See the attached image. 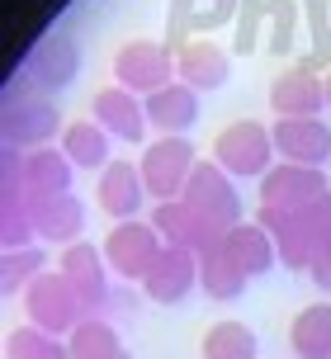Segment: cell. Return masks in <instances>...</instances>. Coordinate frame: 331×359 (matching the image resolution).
I'll list each match as a JSON object with an SVG mask.
<instances>
[{
  "instance_id": "1",
  "label": "cell",
  "mask_w": 331,
  "mask_h": 359,
  "mask_svg": "<svg viewBox=\"0 0 331 359\" xmlns=\"http://www.w3.org/2000/svg\"><path fill=\"white\" fill-rule=\"evenodd\" d=\"M67 118L57 114L53 95L19 72L15 90L5 95V151H34V147H53V137H62Z\"/></svg>"
},
{
  "instance_id": "2",
  "label": "cell",
  "mask_w": 331,
  "mask_h": 359,
  "mask_svg": "<svg viewBox=\"0 0 331 359\" xmlns=\"http://www.w3.org/2000/svg\"><path fill=\"white\" fill-rule=\"evenodd\" d=\"M213 161L227 170L232 180H265L275 156V137H270V123H256V118H232L227 128H218L213 137Z\"/></svg>"
},
{
  "instance_id": "3",
  "label": "cell",
  "mask_w": 331,
  "mask_h": 359,
  "mask_svg": "<svg viewBox=\"0 0 331 359\" xmlns=\"http://www.w3.org/2000/svg\"><path fill=\"white\" fill-rule=\"evenodd\" d=\"M24 317H29L38 331L67 341L76 326H81V317H90V312H86V303H81V293L72 288V279L53 265L24 288Z\"/></svg>"
},
{
  "instance_id": "4",
  "label": "cell",
  "mask_w": 331,
  "mask_h": 359,
  "mask_svg": "<svg viewBox=\"0 0 331 359\" xmlns=\"http://www.w3.org/2000/svg\"><path fill=\"white\" fill-rule=\"evenodd\" d=\"M76 165L62 147H34V151H5V189H19L24 198L72 194Z\"/></svg>"
},
{
  "instance_id": "5",
  "label": "cell",
  "mask_w": 331,
  "mask_h": 359,
  "mask_svg": "<svg viewBox=\"0 0 331 359\" xmlns=\"http://www.w3.org/2000/svg\"><path fill=\"white\" fill-rule=\"evenodd\" d=\"M161 251H166V241L147 217L114 222L109 236H104V260H109L114 279H123V284H142L151 274V265L161 260Z\"/></svg>"
},
{
  "instance_id": "6",
  "label": "cell",
  "mask_w": 331,
  "mask_h": 359,
  "mask_svg": "<svg viewBox=\"0 0 331 359\" xmlns=\"http://www.w3.org/2000/svg\"><path fill=\"white\" fill-rule=\"evenodd\" d=\"M114 86L133 90V95H156L175 81V53L166 43H151V38H128L123 48H114Z\"/></svg>"
},
{
  "instance_id": "7",
  "label": "cell",
  "mask_w": 331,
  "mask_h": 359,
  "mask_svg": "<svg viewBox=\"0 0 331 359\" xmlns=\"http://www.w3.org/2000/svg\"><path fill=\"white\" fill-rule=\"evenodd\" d=\"M194 165H199V151L189 137H156V142L142 147V184H147V198L151 203H161V198H180L189 175H194Z\"/></svg>"
},
{
  "instance_id": "8",
  "label": "cell",
  "mask_w": 331,
  "mask_h": 359,
  "mask_svg": "<svg viewBox=\"0 0 331 359\" xmlns=\"http://www.w3.org/2000/svg\"><path fill=\"white\" fill-rule=\"evenodd\" d=\"M180 198H189V203H194L218 232L246 222V203H241V194H237V180L227 175L218 161H199V165H194V175H189V184H184Z\"/></svg>"
},
{
  "instance_id": "9",
  "label": "cell",
  "mask_w": 331,
  "mask_h": 359,
  "mask_svg": "<svg viewBox=\"0 0 331 359\" xmlns=\"http://www.w3.org/2000/svg\"><path fill=\"white\" fill-rule=\"evenodd\" d=\"M331 194V175L327 170H313V165H289V161H275L270 175L256 180V203L265 208H284V213H298L308 208L313 198Z\"/></svg>"
},
{
  "instance_id": "10",
  "label": "cell",
  "mask_w": 331,
  "mask_h": 359,
  "mask_svg": "<svg viewBox=\"0 0 331 359\" xmlns=\"http://www.w3.org/2000/svg\"><path fill=\"white\" fill-rule=\"evenodd\" d=\"M57 269L72 279V288L81 293L86 312H104V307H109L114 269H109V260H104V246H95V241L81 236V241H72V246L57 251Z\"/></svg>"
},
{
  "instance_id": "11",
  "label": "cell",
  "mask_w": 331,
  "mask_h": 359,
  "mask_svg": "<svg viewBox=\"0 0 331 359\" xmlns=\"http://www.w3.org/2000/svg\"><path fill=\"white\" fill-rule=\"evenodd\" d=\"M241 0H170V15H166V48L180 53L189 38H213L218 29L237 24Z\"/></svg>"
},
{
  "instance_id": "12",
  "label": "cell",
  "mask_w": 331,
  "mask_h": 359,
  "mask_svg": "<svg viewBox=\"0 0 331 359\" xmlns=\"http://www.w3.org/2000/svg\"><path fill=\"white\" fill-rule=\"evenodd\" d=\"M270 137H275V156L289 165H322L331 161V123L317 114V118H275L270 123Z\"/></svg>"
},
{
  "instance_id": "13",
  "label": "cell",
  "mask_w": 331,
  "mask_h": 359,
  "mask_svg": "<svg viewBox=\"0 0 331 359\" xmlns=\"http://www.w3.org/2000/svg\"><path fill=\"white\" fill-rule=\"evenodd\" d=\"M270 109H275V118H317V114H327V81L313 67L294 62L270 81Z\"/></svg>"
},
{
  "instance_id": "14",
  "label": "cell",
  "mask_w": 331,
  "mask_h": 359,
  "mask_svg": "<svg viewBox=\"0 0 331 359\" xmlns=\"http://www.w3.org/2000/svg\"><path fill=\"white\" fill-rule=\"evenodd\" d=\"M90 118L109 137H119V142H147V104H142V95H133V90L123 86H104V90H95V100H90Z\"/></svg>"
},
{
  "instance_id": "15",
  "label": "cell",
  "mask_w": 331,
  "mask_h": 359,
  "mask_svg": "<svg viewBox=\"0 0 331 359\" xmlns=\"http://www.w3.org/2000/svg\"><path fill=\"white\" fill-rule=\"evenodd\" d=\"M147 222L161 232L166 246H189V251H203L213 236H222L189 198H161V203H151Z\"/></svg>"
},
{
  "instance_id": "16",
  "label": "cell",
  "mask_w": 331,
  "mask_h": 359,
  "mask_svg": "<svg viewBox=\"0 0 331 359\" xmlns=\"http://www.w3.org/2000/svg\"><path fill=\"white\" fill-rule=\"evenodd\" d=\"M95 203H100V213H109L114 222L142 217V203H147L142 170L133 161H109L100 170V180H95Z\"/></svg>"
},
{
  "instance_id": "17",
  "label": "cell",
  "mask_w": 331,
  "mask_h": 359,
  "mask_svg": "<svg viewBox=\"0 0 331 359\" xmlns=\"http://www.w3.org/2000/svg\"><path fill=\"white\" fill-rule=\"evenodd\" d=\"M227 76H232V53L213 43V38H189L180 53H175V81H184L189 90H222L227 86Z\"/></svg>"
},
{
  "instance_id": "18",
  "label": "cell",
  "mask_w": 331,
  "mask_h": 359,
  "mask_svg": "<svg viewBox=\"0 0 331 359\" xmlns=\"http://www.w3.org/2000/svg\"><path fill=\"white\" fill-rule=\"evenodd\" d=\"M29 213H34V232L48 246H72L86 236V203L76 194H53V198H29Z\"/></svg>"
},
{
  "instance_id": "19",
  "label": "cell",
  "mask_w": 331,
  "mask_h": 359,
  "mask_svg": "<svg viewBox=\"0 0 331 359\" xmlns=\"http://www.w3.org/2000/svg\"><path fill=\"white\" fill-rule=\"evenodd\" d=\"M194 284H199V255L189 251V246H166L161 260L151 265V274L142 279V293H147L151 303L170 307V303H180Z\"/></svg>"
},
{
  "instance_id": "20",
  "label": "cell",
  "mask_w": 331,
  "mask_h": 359,
  "mask_svg": "<svg viewBox=\"0 0 331 359\" xmlns=\"http://www.w3.org/2000/svg\"><path fill=\"white\" fill-rule=\"evenodd\" d=\"M76 72H81V53H76V43L67 34H53L43 38L34 53H29V62H24V76L34 81L43 95H53V90H67L76 81Z\"/></svg>"
},
{
  "instance_id": "21",
  "label": "cell",
  "mask_w": 331,
  "mask_h": 359,
  "mask_svg": "<svg viewBox=\"0 0 331 359\" xmlns=\"http://www.w3.org/2000/svg\"><path fill=\"white\" fill-rule=\"evenodd\" d=\"M147 123L161 137H189V128L199 123V90H189L184 81H170L166 90L147 95Z\"/></svg>"
},
{
  "instance_id": "22",
  "label": "cell",
  "mask_w": 331,
  "mask_h": 359,
  "mask_svg": "<svg viewBox=\"0 0 331 359\" xmlns=\"http://www.w3.org/2000/svg\"><path fill=\"white\" fill-rule=\"evenodd\" d=\"M227 255L237 260V269L246 274V279H256V274H265V269L279 265V251H275V236L260 227L256 217H246V222H237V227H227Z\"/></svg>"
},
{
  "instance_id": "23",
  "label": "cell",
  "mask_w": 331,
  "mask_h": 359,
  "mask_svg": "<svg viewBox=\"0 0 331 359\" xmlns=\"http://www.w3.org/2000/svg\"><path fill=\"white\" fill-rule=\"evenodd\" d=\"M227 236V232H222ZM222 236H213L199 255V288L208 293V298H218V303H232V298H241L246 293V274L237 269V260L227 255V241Z\"/></svg>"
},
{
  "instance_id": "24",
  "label": "cell",
  "mask_w": 331,
  "mask_h": 359,
  "mask_svg": "<svg viewBox=\"0 0 331 359\" xmlns=\"http://www.w3.org/2000/svg\"><path fill=\"white\" fill-rule=\"evenodd\" d=\"M109 133L95 123L90 114L86 118H67V128H62V137H57V147L67 151V161L76 165V170H104V165L114 161L109 156Z\"/></svg>"
},
{
  "instance_id": "25",
  "label": "cell",
  "mask_w": 331,
  "mask_h": 359,
  "mask_svg": "<svg viewBox=\"0 0 331 359\" xmlns=\"http://www.w3.org/2000/svg\"><path fill=\"white\" fill-rule=\"evenodd\" d=\"M289 350L298 359H331V303L303 307L289 326Z\"/></svg>"
},
{
  "instance_id": "26",
  "label": "cell",
  "mask_w": 331,
  "mask_h": 359,
  "mask_svg": "<svg viewBox=\"0 0 331 359\" xmlns=\"http://www.w3.org/2000/svg\"><path fill=\"white\" fill-rule=\"evenodd\" d=\"M199 355L203 359H256L260 355V341H256V331H251L246 322L222 317V322H213L208 331H203Z\"/></svg>"
},
{
  "instance_id": "27",
  "label": "cell",
  "mask_w": 331,
  "mask_h": 359,
  "mask_svg": "<svg viewBox=\"0 0 331 359\" xmlns=\"http://www.w3.org/2000/svg\"><path fill=\"white\" fill-rule=\"evenodd\" d=\"M67 350H72V359H114L123 345H119V331H114L109 317L90 312V317H81V326L67 336Z\"/></svg>"
},
{
  "instance_id": "28",
  "label": "cell",
  "mask_w": 331,
  "mask_h": 359,
  "mask_svg": "<svg viewBox=\"0 0 331 359\" xmlns=\"http://www.w3.org/2000/svg\"><path fill=\"white\" fill-rule=\"evenodd\" d=\"M0 246H5V251L38 246L34 213H29V198L19 194V189H0Z\"/></svg>"
},
{
  "instance_id": "29",
  "label": "cell",
  "mask_w": 331,
  "mask_h": 359,
  "mask_svg": "<svg viewBox=\"0 0 331 359\" xmlns=\"http://www.w3.org/2000/svg\"><path fill=\"white\" fill-rule=\"evenodd\" d=\"M5 359H72V350L62 336H48L34 322H24L5 336Z\"/></svg>"
},
{
  "instance_id": "30",
  "label": "cell",
  "mask_w": 331,
  "mask_h": 359,
  "mask_svg": "<svg viewBox=\"0 0 331 359\" xmlns=\"http://www.w3.org/2000/svg\"><path fill=\"white\" fill-rule=\"evenodd\" d=\"M48 265V255H43V246H19V251H5V260H0V288H5V298H15V293H24V288L34 284Z\"/></svg>"
},
{
  "instance_id": "31",
  "label": "cell",
  "mask_w": 331,
  "mask_h": 359,
  "mask_svg": "<svg viewBox=\"0 0 331 359\" xmlns=\"http://www.w3.org/2000/svg\"><path fill=\"white\" fill-rule=\"evenodd\" d=\"M298 10L294 0H270L265 5V48L279 57H289L294 53V38H298Z\"/></svg>"
},
{
  "instance_id": "32",
  "label": "cell",
  "mask_w": 331,
  "mask_h": 359,
  "mask_svg": "<svg viewBox=\"0 0 331 359\" xmlns=\"http://www.w3.org/2000/svg\"><path fill=\"white\" fill-rule=\"evenodd\" d=\"M265 5L270 0H241L237 10V38H232V53H256L260 38H265Z\"/></svg>"
},
{
  "instance_id": "33",
  "label": "cell",
  "mask_w": 331,
  "mask_h": 359,
  "mask_svg": "<svg viewBox=\"0 0 331 359\" xmlns=\"http://www.w3.org/2000/svg\"><path fill=\"white\" fill-rule=\"evenodd\" d=\"M298 227L308 232V241H313L317 251L322 246H331V194H322V198H313L308 208H298Z\"/></svg>"
},
{
  "instance_id": "34",
  "label": "cell",
  "mask_w": 331,
  "mask_h": 359,
  "mask_svg": "<svg viewBox=\"0 0 331 359\" xmlns=\"http://www.w3.org/2000/svg\"><path fill=\"white\" fill-rule=\"evenodd\" d=\"M303 15H308V43H313V53H308V57H317L322 48H327V38H331V5H327V0H308Z\"/></svg>"
},
{
  "instance_id": "35",
  "label": "cell",
  "mask_w": 331,
  "mask_h": 359,
  "mask_svg": "<svg viewBox=\"0 0 331 359\" xmlns=\"http://www.w3.org/2000/svg\"><path fill=\"white\" fill-rule=\"evenodd\" d=\"M308 279H313L322 293H331V246H322V251H317L313 269H308Z\"/></svg>"
},
{
  "instance_id": "36",
  "label": "cell",
  "mask_w": 331,
  "mask_h": 359,
  "mask_svg": "<svg viewBox=\"0 0 331 359\" xmlns=\"http://www.w3.org/2000/svg\"><path fill=\"white\" fill-rule=\"evenodd\" d=\"M322 81H327V114H331V72L322 76Z\"/></svg>"
},
{
  "instance_id": "37",
  "label": "cell",
  "mask_w": 331,
  "mask_h": 359,
  "mask_svg": "<svg viewBox=\"0 0 331 359\" xmlns=\"http://www.w3.org/2000/svg\"><path fill=\"white\" fill-rule=\"evenodd\" d=\"M114 359H133V355H128V350H119V355H114Z\"/></svg>"
}]
</instances>
